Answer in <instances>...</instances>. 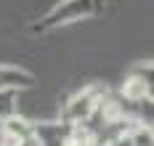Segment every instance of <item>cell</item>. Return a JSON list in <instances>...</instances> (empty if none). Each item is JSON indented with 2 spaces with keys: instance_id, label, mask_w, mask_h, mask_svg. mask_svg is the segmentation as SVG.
Segmentation results:
<instances>
[{
  "instance_id": "obj_1",
  "label": "cell",
  "mask_w": 154,
  "mask_h": 146,
  "mask_svg": "<svg viewBox=\"0 0 154 146\" xmlns=\"http://www.w3.org/2000/svg\"><path fill=\"white\" fill-rule=\"evenodd\" d=\"M106 11V0H59L53 8H48L43 16H37L29 24L32 35H48L56 32L61 27L85 21V19H96Z\"/></svg>"
},
{
  "instance_id": "obj_2",
  "label": "cell",
  "mask_w": 154,
  "mask_h": 146,
  "mask_svg": "<svg viewBox=\"0 0 154 146\" xmlns=\"http://www.w3.org/2000/svg\"><path fill=\"white\" fill-rule=\"evenodd\" d=\"M106 93H109V90H106V88H101V85H88V88L72 93V96L64 101L59 120L69 122V125H82V122L98 109V104L104 101Z\"/></svg>"
},
{
  "instance_id": "obj_3",
  "label": "cell",
  "mask_w": 154,
  "mask_h": 146,
  "mask_svg": "<svg viewBox=\"0 0 154 146\" xmlns=\"http://www.w3.org/2000/svg\"><path fill=\"white\" fill-rule=\"evenodd\" d=\"M3 130H5V146H37L32 120H24V117L14 114L11 120L3 122Z\"/></svg>"
},
{
  "instance_id": "obj_4",
  "label": "cell",
  "mask_w": 154,
  "mask_h": 146,
  "mask_svg": "<svg viewBox=\"0 0 154 146\" xmlns=\"http://www.w3.org/2000/svg\"><path fill=\"white\" fill-rule=\"evenodd\" d=\"M35 85V75L21 66L0 64V90H27Z\"/></svg>"
},
{
  "instance_id": "obj_5",
  "label": "cell",
  "mask_w": 154,
  "mask_h": 146,
  "mask_svg": "<svg viewBox=\"0 0 154 146\" xmlns=\"http://www.w3.org/2000/svg\"><path fill=\"white\" fill-rule=\"evenodd\" d=\"M130 75H136L141 80V85L146 88V96L154 98V61H141L130 69Z\"/></svg>"
},
{
  "instance_id": "obj_6",
  "label": "cell",
  "mask_w": 154,
  "mask_h": 146,
  "mask_svg": "<svg viewBox=\"0 0 154 146\" xmlns=\"http://www.w3.org/2000/svg\"><path fill=\"white\" fill-rule=\"evenodd\" d=\"M21 90H0V122L11 120L16 114V98Z\"/></svg>"
},
{
  "instance_id": "obj_7",
  "label": "cell",
  "mask_w": 154,
  "mask_h": 146,
  "mask_svg": "<svg viewBox=\"0 0 154 146\" xmlns=\"http://www.w3.org/2000/svg\"><path fill=\"white\" fill-rule=\"evenodd\" d=\"M0 146H5V130H3V122H0Z\"/></svg>"
}]
</instances>
